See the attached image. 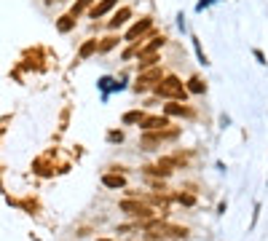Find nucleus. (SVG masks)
Returning a JSON list of instances; mask_svg holds the SVG:
<instances>
[{
	"instance_id": "f3484780",
	"label": "nucleus",
	"mask_w": 268,
	"mask_h": 241,
	"mask_svg": "<svg viewBox=\"0 0 268 241\" xmlns=\"http://www.w3.org/2000/svg\"><path fill=\"white\" fill-rule=\"evenodd\" d=\"M110 142H121L123 140V131H110V137H107Z\"/></svg>"
},
{
	"instance_id": "9d476101",
	"label": "nucleus",
	"mask_w": 268,
	"mask_h": 241,
	"mask_svg": "<svg viewBox=\"0 0 268 241\" xmlns=\"http://www.w3.org/2000/svg\"><path fill=\"white\" fill-rule=\"evenodd\" d=\"M185 89H188V91H193V94H204V91H207V83H204L201 78H191Z\"/></svg>"
},
{
	"instance_id": "f257e3e1",
	"label": "nucleus",
	"mask_w": 268,
	"mask_h": 241,
	"mask_svg": "<svg viewBox=\"0 0 268 241\" xmlns=\"http://www.w3.org/2000/svg\"><path fill=\"white\" fill-rule=\"evenodd\" d=\"M156 94H161V96H167V99L177 102V99H185V96H188V89H185V83H182L177 75H167L161 83L156 86Z\"/></svg>"
},
{
	"instance_id": "4468645a",
	"label": "nucleus",
	"mask_w": 268,
	"mask_h": 241,
	"mask_svg": "<svg viewBox=\"0 0 268 241\" xmlns=\"http://www.w3.org/2000/svg\"><path fill=\"white\" fill-rule=\"evenodd\" d=\"M89 5H91V0H78V3H75V5H73V8H70V16H73V19H75V16H78V14H83V11L89 8Z\"/></svg>"
},
{
	"instance_id": "f03ea898",
	"label": "nucleus",
	"mask_w": 268,
	"mask_h": 241,
	"mask_svg": "<svg viewBox=\"0 0 268 241\" xmlns=\"http://www.w3.org/2000/svg\"><path fill=\"white\" fill-rule=\"evenodd\" d=\"M121 212H126L129 217H142V220H153V217H156V212H153L147 204H142V201H132V198L121 201Z\"/></svg>"
},
{
	"instance_id": "7ed1b4c3",
	"label": "nucleus",
	"mask_w": 268,
	"mask_h": 241,
	"mask_svg": "<svg viewBox=\"0 0 268 241\" xmlns=\"http://www.w3.org/2000/svg\"><path fill=\"white\" fill-rule=\"evenodd\" d=\"M161 80H164L161 67H150V70H142V75L137 78L134 91H147V89H156V86L161 83Z\"/></svg>"
},
{
	"instance_id": "20e7f679",
	"label": "nucleus",
	"mask_w": 268,
	"mask_h": 241,
	"mask_svg": "<svg viewBox=\"0 0 268 241\" xmlns=\"http://www.w3.org/2000/svg\"><path fill=\"white\" fill-rule=\"evenodd\" d=\"M142 131H161L169 126V118L167 116H145V120H142Z\"/></svg>"
},
{
	"instance_id": "2eb2a0df",
	"label": "nucleus",
	"mask_w": 268,
	"mask_h": 241,
	"mask_svg": "<svg viewBox=\"0 0 268 241\" xmlns=\"http://www.w3.org/2000/svg\"><path fill=\"white\" fill-rule=\"evenodd\" d=\"M118 43V38L116 35H110V38H102V43H99V51H102V54H105V51H110L113 48V46H116Z\"/></svg>"
},
{
	"instance_id": "a211bd4d",
	"label": "nucleus",
	"mask_w": 268,
	"mask_h": 241,
	"mask_svg": "<svg viewBox=\"0 0 268 241\" xmlns=\"http://www.w3.org/2000/svg\"><path fill=\"white\" fill-rule=\"evenodd\" d=\"M97 241H110V239H97Z\"/></svg>"
},
{
	"instance_id": "423d86ee",
	"label": "nucleus",
	"mask_w": 268,
	"mask_h": 241,
	"mask_svg": "<svg viewBox=\"0 0 268 241\" xmlns=\"http://www.w3.org/2000/svg\"><path fill=\"white\" fill-rule=\"evenodd\" d=\"M113 5H118V0H99V3H97L94 8L89 11V14H91V19H99V16H105L107 11L113 8Z\"/></svg>"
},
{
	"instance_id": "1a4fd4ad",
	"label": "nucleus",
	"mask_w": 268,
	"mask_h": 241,
	"mask_svg": "<svg viewBox=\"0 0 268 241\" xmlns=\"http://www.w3.org/2000/svg\"><path fill=\"white\" fill-rule=\"evenodd\" d=\"M102 185L118 191V188H126V177H123V174H105V177H102Z\"/></svg>"
},
{
	"instance_id": "0eeeda50",
	"label": "nucleus",
	"mask_w": 268,
	"mask_h": 241,
	"mask_svg": "<svg viewBox=\"0 0 268 241\" xmlns=\"http://www.w3.org/2000/svg\"><path fill=\"white\" fill-rule=\"evenodd\" d=\"M129 16H132V8H126V5H123V8L118 11L110 22H107V27H110V30H118L121 24H126V22H129Z\"/></svg>"
},
{
	"instance_id": "dca6fc26",
	"label": "nucleus",
	"mask_w": 268,
	"mask_h": 241,
	"mask_svg": "<svg viewBox=\"0 0 268 241\" xmlns=\"http://www.w3.org/2000/svg\"><path fill=\"white\" fill-rule=\"evenodd\" d=\"M177 201H180V204H185V206H193V204H196V198L188 196V193H177Z\"/></svg>"
},
{
	"instance_id": "39448f33",
	"label": "nucleus",
	"mask_w": 268,
	"mask_h": 241,
	"mask_svg": "<svg viewBox=\"0 0 268 241\" xmlns=\"http://www.w3.org/2000/svg\"><path fill=\"white\" fill-rule=\"evenodd\" d=\"M150 24H153V19H150V16H142L140 22H134V24L129 27V32H126V40H129V43H134V40L140 38V35H142V32H145V30H150Z\"/></svg>"
},
{
	"instance_id": "6e6552de",
	"label": "nucleus",
	"mask_w": 268,
	"mask_h": 241,
	"mask_svg": "<svg viewBox=\"0 0 268 241\" xmlns=\"http://www.w3.org/2000/svg\"><path fill=\"white\" fill-rule=\"evenodd\" d=\"M164 116H185V118H191L193 116V110L191 107H182V105H177V102H169L167 107H164Z\"/></svg>"
},
{
	"instance_id": "ddd939ff",
	"label": "nucleus",
	"mask_w": 268,
	"mask_h": 241,
	"mask_svg": "<svg viewBox=\"0 0 268 241\" xmlns=\"http://www.w3.org/2000/svg\"><path fill=\"white\" fill-rule=\"evenodd\" d=\"M142 120H145V113L142 110H132L123 116V123H142Z\"/></svg>"
},
{
	"instance_id": "9b49d317",
	"label": "nucleus",
	"mask_w": 268,
	"mask_h": 241,
	"mask_svg": "<svg viewBox=\"0 0 268 241\" xmlns=\"http://www.w3.org/2000/svg\"><path fill=\"white\" fill-rule=\"evenodd\" d=\"M94 51H99V43H97V40H86V43L81 46V51H78V54H81V59H86V56H91Z\"/></svg>"
},
{
	"instance_id": "f8f14e48",
	"label": "nucleus",
	"mask_w": 268,
	"mask_h": 241,
	"mask_svg": "<svg viewBox=\"0 0 268 241\" xmlns=\"http://www.w3.org/2000/svg\"><path fill=\"white\" fill-rule=\"evenodd\" d=\"M73 27H75V19H73L70 14H67V16H62V19L56 22V30H59V32H70Z\"/></svg>"
}]
</instances>
